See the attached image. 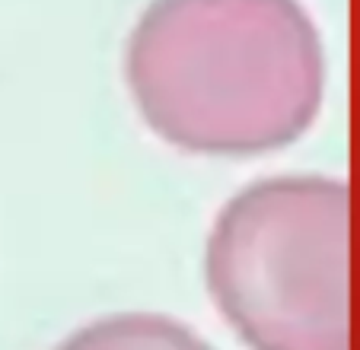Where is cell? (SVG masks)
Here are the masks:
<instances>
[{
	"label": "cell",
	"mask_w": 360,
	"mask_h": 350,
	"mask_svg": "<svg viewBox=\"0 0 360 350\" xmlns=\"http://www.w3.org/2000/svg\"><path fill=\"white\" fill-rule=\"evenodd\" d=\"M141 122L195 156L297 143L326 99V48L300 0H150L124 45Z\"/></svg>",
	"instance_id": "1"
},
{
	"label": "cell",
	"mask_w": 360,
	"mask_h": 350,
	"mask_svg": "<svg viewBox=\"0 0 360 350\" xmlns=\"http://www.w3.org/2000/svg\"><path fill=\"white\" fill-rule=\"evenodd\" d=\"M351 195L332 175H268L220 207L204 283L249 350H347Z\"/></svg>",
	"instance_id": "2"
},
{
	"label": "cell",
	"mask_w": 360,
	"mask_h": 350,
	"mask_svg": "<svg viewBox=\"0 0 360 350\" xmlns=\"http://www.w3.org/2000/svg\"><path fill=\"white\" fill-rule=\"evenodd\" d=\"M55 350H217L163 312H112L70 331Z\"/></svg>",
	"instance_id": "3"
}]
</instances>
